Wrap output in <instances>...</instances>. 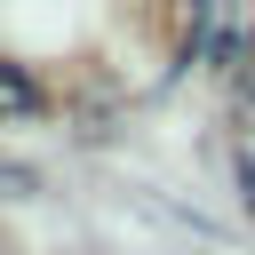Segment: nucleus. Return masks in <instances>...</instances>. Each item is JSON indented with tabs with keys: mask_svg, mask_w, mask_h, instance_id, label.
<instances>
[{
	"mask_svg": "<svg viewBox=\"0 0 255 255\" xmlns=\"http://www.w3.org/2000/svg\"><path fill=\"white\" fill-rule=\"evenodd\" d=\"M0 191H16V199H24V191H32V175H24V167H0Z\"/></svg>",
	"mask_w": 255,
	"mask_h": 255,
	"instance_id": "nucleus-1",
	"label": "nucleus"
},
{
	"mask_svg": "<svg viewBox=\"0 0 255 255\" xmlns=\"http://www.w3.org/2000/svg\"><path fill=\"white\" fill-rule=\"evenodd\" d=\"M239 183H247V199H255V151H247V159H239Z\"/></svg>",
	"mask_w": 255,
	"mask_h": 255,
	"instance_id": "nucleus-2",
	"label": "nucleus"
}]
</instances>
